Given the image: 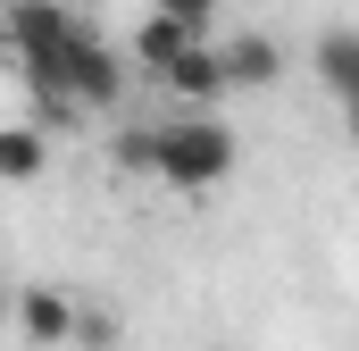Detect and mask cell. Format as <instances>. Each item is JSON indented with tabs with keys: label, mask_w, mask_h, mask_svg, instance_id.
I'll list each match as a JSON object with an SVG mask.
<instances>
[{
	"label": "cell",
	"mask_w": 359,
	"mask_h": 351,
	"mask_svg": "<svg viewBox=\"0 0 359 351\" xmlns=\"http://www.w3.org/2000/svg\"><path fill=\"white\" fill-rule=\"evenodd\" d=\"M217 8H226V0H151V17L184 25L192 42H209V34H217Z\"/></svg>",
	"instance_id": "obj_10"
},
{
	"label": "cell",
	"mask_w": 359,
	"mask_h": 351,
	"mask_svg": "<svg viewBox=\"0 0 359 351\" xmlns=\"http://www.w3.org/2000/svg\"><path fill=\"white\" fill-rule=\"evenodd\" d=\"M184 51H201V42H192L184 25H168V17H142V25H134V67H142L151 84H159V76L176 67Z\"/></svg>",
	"instance_id": "obj_6"
},
{
	"label": "cell",
	"mask_w": 359,
	"mask_h": 351,
	"mask_svg": "<svg viewBox=\"0 0 359 351\" xmlns=\"http://www.w3.org/2000/svg\"><path fill=\"white\" fill-rule=\"evenodd\" d=\"M25 84H59L76 109H117V92H126V59H117V42H100L84 17H76L67 51H59L42 76H25Z\"/></svg>",
	"instance_id": "obj_2"
},
{
	"label": "cell",
	"mask_w": 359,
	"mask_h": 351,
	"mask_svg": "<svg viewBox=\"0 0 359 351\" xmlns=\"http://www.w3.org/2000/svg\"><path fill=\"white\" fill-rule=\"evenodd\" d=\"M318 84L343 109H359V34H318Z\"/></svg>",
	"instance_id": "obj_7"
},
{
	"label": "cell",
	"mask_w": 359,
	"mask_h": 351,
	"mask_svg": "<svg viewBox=\"0 0 359 351\" xmlns=\"http://www.w3.org/2000/svg\"><path fill=\"white\" fill-rule=\"evenodd\" d=\"M67 34H76L67 0H8V59H17L25 76H42V67L67 51Z\"/></svg>",
	"instance_id": "obj_3"
},
{
	"label": "cell",
	"mask_w": 359,
	"mask_h": 351,
	"mask_svg": "<svg viewBox=\"0 0 359 351\" xmlns=\"http://www.w3.org/2000/svg\"><path fill=\"white\" fill-rule=\"evenodd\" d=\"M159 92H168V100H184L192 117H209V100H226V92H234V76H226V42H201V51H184L176 67L159 76Z\"/></svg>",
	"instance_id": "obj_4"
},
{
	"label": "cell",
	"mask_w": 359,
	"mask_h": 351,
	"mask_svg": "<svg viewBox=\"0 0 359 351\" xmlns=\"http://www.w3.org/2000/svg\"><path fill=\"white\" fill-rule=\"evenodd\" d=\"M226 76H234V92H259V84L284 76V51L268 34H243V42H226Z\"/></svg>",
	"instance_id": "obj_9"
},
{
	"label": "cell",
	"mask_w": 359,
	"mask_h": 351,
	"mask_svg": "<svg viewBox=\"0 0 359 351\" xmlns=\"http://www.w3.org/2000/svg\"><path fill=\"white\" fill-rule=\"evenodd\" d=\"M151 176L176 192H209L234 176V134L217 117H168V126H151Z\"/></svg>",
	"instance_id": "obj_1"
},
{
	"label": "cell",
	"mask_w": 359,
	"mask_h": 351,
	"mask_svg": "<svg viewBox=\"0 0 359 351\" xmlns=\"http://www.w3.org/2000/svg\"><path fill=\"white\" fill-rule=\"evenodd\" d=\"M76 343L84 351H117V318H109V310H84V318H76Z\"/></svg>",
	"instance_id": "obj_11"
},
{
	"label": "cell",
	"mask_w": 359,
	"mask_h": 351,
	"mask_svg": "<svg viewBox=\"0 0 359 351\" xmlns=\"http://www.w3.org/2000/svg\"><path fill=\"white\" fill-rule=\"evenodd\" d=\"M42 159H50V134H42L34 117L0 126V176H8V184H34V176H42Z\"/></svg>",
	"instance_id": "obj_8"
},
{
	"label": "cell",
	"mask_w": 359,
	"mask_h": 351,
	"mask_svg": "<svg viewBox=\"0 0 359 351\" xmlns=\"http://www.w3.org/2000/svg\"><path fill=\"white\" fill-rule=\"evenodd\" d=\"M343 117H351V143H359V109H343Z\"/></svg>",
	"instance_id": "obj_12"
},
{
	"label": "cell",
	"mask_w": 359,
	"mask_h": 351,
	"mask_svg": "<svg viewBox=\"0 0 359 351\" xmlns=\"http://www.w3.org/2000/svg\"><path fill=\"white\" fill-rule=\"evenodd\" d=\"M76 301L67 293H50V284H25L17 293V326H25V343H76Z\"/></svg>",
	"instance_id": "obj_5"
}]
</instances>
